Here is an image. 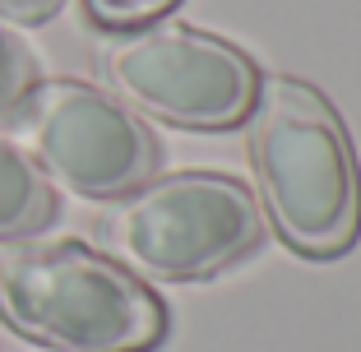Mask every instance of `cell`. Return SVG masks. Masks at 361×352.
<instances>
[{
	"label": "cell",
	"instance_id": "6da1fadb",
	"mask_svg": "<svg viewBox=\"0 0 361 352\" xmlns=\"http://www.w3.org/2000/svg\"><path fill=\"white\" fill-rule=\"evenodd\" d=\"M245 121L255 200L274 232L306 260L352 250L361 236V167L334 102L306 79L269 75Z\"/></svg>",
	"mask_w": 361,
	"mask_h": 352
},
{
	"label": "cell",
	"instance_id": "7a4b0ae2",
	"mask_svg": "<svg viewBox=\"0 0 361 352\" xmlns=\"http://www.w3.org/2000/svg\"><path fill=\"white\" fill-rule=\"evenodd\" d=\"M0 320L51 352H153L167 339L162 297L84 241L5 245Z\"/></svg>",
	"mask_w": 361,
	"mask_h": 352
},
{
	"label": "cell",
	"instance_id": "3957f363",
	"mask_svg": "<svg viewBox=\"0 0 361 352\" xmlns=\"http://www.w3.org/2000/svg\"><path fill=\"white\" fill-rule=\"evenodd\" d=\"M97 241L135 278L200 283L264 241V214L255 190L227 171H167L111 200Z\"/></svg>",
	"mask_w": 361,
	"mask_h": 352
},
{
	"label": "cell",
	"instance_id": "277c9868",
	"mask_svg": "<svg viewBox=\"0 0 361 352\" xmlns=\"http://www.w3.org/2000/svg\"><path fill=\"white\" fill-rule=\"evenodd\" d=\"M5 126L47 181L79 200L111 204L162 167V144L149 121L88 79H32Z\"/></svg>",
	"mask_w": 361,
	"mask_h": 352
},
{
	"label": "cell",
	"instance_id": "5b68a950",
	"mask_svg": "<svg viewBox=\"0 0 361 352\" xmlns=\"http://www.w3.org/2000/svg\"><path fill=\"white\" fill-rule=\"evenodd\" d=\"M97 75L130 111L180 130L241 126L259 93V70L236 42L171 19L111 32L97 47Z\"/></svg>",
	"mask_w": 361,
	"mask_h": 352
},
{
	"label": "cell",
	"instance_id": "8992f818",
	"mask_svg": "<svg viewBox=\"0 0 361 352\" xmlns=\"http://www.w3.org/2000/svg\"><path fill=\"white\" fill-rule=\"evenodd\" d=\"M56 214H61L56 186L10 135H0V241H28L47 232Z\"/></svg>",
	"mask_w": 361,
	"mask_h": 352
},
{
	"label": "cell",
	"instance_id": "52a82bcc",
	"mask_svg": "<svg viewBox=\"0 0 361 352\" xmlns=\"http://www.w3.org/2000/svg\"><path fill=\"white\" fill-rule=\"evenodd\" d=\"M180 0H84V14L102 32H135L149 23L167 19Z\"/></svg>",
	"mask_w": 361,
	"mask_h": 352
},
{
	"label": "cell",
	"instance_id": "ba28073f",
	"mask_svg": "<svg viewBox=\"0 0 361 352\" xmlns=\"http://www.w3.org/2000/svg\"><path fill=\"white\" fill-rule=\"evenodd\" d=\"M32 79H37V61H32V51L19 42V37H10L5 23H0V121L10 116V107L32 88Z\"/></svg>",
	"mask_w": 361,
	"mask_h": 352
},
{
	"label": "cell",
	"instance_id": "9c48e42d",
	"mask_svg": "<svg viewBox=\"0 0 361 352\" xmlns=\"http://www.w3.org/2000/svg\"><path fill=\"white\" fill-rule=\"evenodd\" d=\"M65 0H0V19L10 23H47L61 14Z\"/></svg>",
	"mask_w": 361,
	"mask_h": 352
}]
</instances>
